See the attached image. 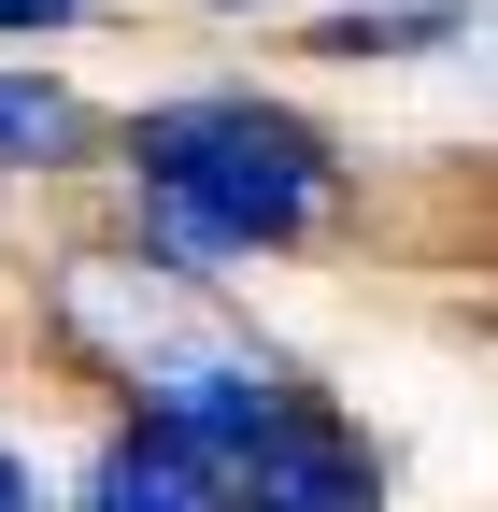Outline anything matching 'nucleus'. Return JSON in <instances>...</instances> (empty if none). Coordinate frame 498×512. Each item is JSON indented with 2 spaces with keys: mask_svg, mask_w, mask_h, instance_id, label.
<instances>
[{
  "mask_svg": "<svg viewBox=\"0 0 498 512\" xmlns=\"http://www.w3.org/2000/svg\"><path fill=\"white\" fill-rule=\"evenodd\" d=\"M0 512H43V484H29V470H15V456H0Z\"/></svg>",
  "mask_w": 498,
  "mask_h": 512,
  "instance_id": "obj_7",
  "label": "nucleus"
},
{
  "mask_svg": "<svg viewBox=\"0 0 498 512\" xmlns=\"http://www.w3.org/2000/svg\"><path fill=\"white\" fill-rule=\"evenodd\" d=\"M228 512H385V470H370V441H356L342 413L299 399L257 456L228 470Z\"/></svg>",
  "mask_w": 498,
  "mask_h": 512,
  "instance_id": "obj_2",
  "label": "nucleus"
},
{
  "mask_svg": "<svg viewBox=\"0 0 498 512\" xmlns=\"http://www.w3.org/2000/svg\"><path fill=\"white\" fill-rule=\"evenodd\" d=\"M129 171H143V214H157L185 256L299 242V228H314V200H328V143H314L285 100H257V86L157 100V114L129 128Z\"/></svg>",
  "mask_w": 498,
  "mask_h": 512,
  "instance_id": "obj_1",
  "label": "nucleus"
},
{
  "mask_svg": "<svg viewBox=\"0 0 498 512\" xmlns=\"http://www.w3.org/2000/svg\"><path fill=\"white\" fill-rule=\"evenodd\" d=\"M86 512H228V470L185 456L171 427H129V441L86 470Z\"/></svg>",
  "mask_w": 498,
  "mask_h": 512,
  "instance_id": "obj_3",
  "label": "nucleus"
},
{
  "mask_svg": "<svg viewBox=\"0 0 498 512\" xmlns=\"http://www.w3.org/2000/svg\"><path fill=\"white\" fill-rule=\"evenodd\" d=\"M57 143H72V100H57V86H15V72H0V157H57Z\"/></svg>",
  "mask_w": 498,
  "mask_h": 512,
  "instance_id": "obj_5",
  "label": "nucleus"
},
{
  "mask_svg": "<svg viewBox=\"0 0 498 512\" xmlns=\"http://www.w3.org/2000/svg\"><path fill=\"white\" fill-rule=\"evenodd\" d=\"M470 0H356V15H328V57H399V43H456Z\"/></svg>",
  "mask_w": 498,
  "mask_h": 512,
  "instance_id": "obj_4",
  "label": "nucleus"
},
{
  "mask_svg": "<svg viewBox=\"0 0 498 512\" xmlns=\"http://www.w3.org/2000/svg\"><path fill=\"white\" fill-rule=\"evenodd\" d=\"M0 29H72V0H0Z\"/></svg>",
  "mask_w": 498,
  "mask_h": 512,
  "instance_id": "obj_6",
  "label": "nucleus"
}]
</instances>
